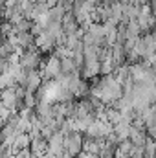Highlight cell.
I'll return each mask as SVG.
<instances>
[{"label":"cell","instance_id":"obj_1","mask_svg":"<svg viewBox=\"0 0 156 158\" xmlns=\"http://www.w3.org/2000/svg\"><path fill=\"white\" fill-rule=\"evenodd\" d=\"M40 74L44 79H55L61 76V59L55 53L50 55L44 63H40Z\"/></svg>","mask_w":156,"mask_h":158},{"label":"cell","instance_id":"obj_2","mask_svg":"<svg viewBox=\"0 0 156 158\" xmlns=\"http://www.w3.org/2000/svg\"><path fill=\"white\" fill-rule=\"evenodd\" d=\"M18 85L24 86L26 92H33V94H35L40 88V85H42V74H40V70H37V68L26 70V76H24V79H22Z\"/></svg>","mask_w":156,"mask_h":158},{"label":"cell","instance_id":"obj_3","mask_svg":"<svg viewBox=\"0 0 156 158\" xmlns=\"http://www.w3.org/2000/svg\"><path fill=\"white\" fill-rule=\"evenodd\" d=\"M18 64L24 68V70H33L40 64V57L39 52L35 48H26L20 52V57H18Z\"/></svg>","mask_w":156,"mask_h":158},{"label":"cell","instance_id":"obj_4","mask_svg":"<svg viewBox=\"0 0 156 158\" xmlns=\"http://www.w3.org/2000/svg\"><path fill=\"white\" fill-rule=\"evenodd\" d=\"M64 151L72 158H76L83 151V136H81V132H68L64 136Z\"/></svg>","mask_w":156,"mask_h":158},{"label":"cell","instance_id":"obj_5","mask_svg":"<svg viewBox=\"0 0 156 158\" xmlns=\"http://www.w3.org/2000/svg\"><path fill=\"white\" fill-rule=\"evenodd\" d=\"M99 72H101L99 59H92V61H84L83 63V72H81L83 79H94L96 76H99Z\"/></svg>","mask_w":156,"mask_h":158},{"label":"cell","instance_id":"obj_6","mask_svg":"<svg viewBox=\"0 0 156 158\" xmlns=\"http://www.w3.org/2000/svg\"><path fill=\"white\" fill-rule=\"evenodd\" d=\"M30 143H31V138H30V132H18L17 136H15V140H13V143H11V151L15 153V151H20V149H28L30 147Z\"/></svg>","mask_w":156,"mask_h":158},{"label":"cell","instance_id":"obj_7","mask_svg":"<svg viewBox=\"0 0 156 158\" xmlns=\"http://www.w3.org/2000/svg\"><path fill=\"white\" fill-rule=\"evenodd\" d=\"M145 132H147V136H151L153 140H156V121L145 125Z\"/></svg>","mask_w":156,"mask_h":158},{"label":"cell","instance_id":"obj_8","mask_svg":"<svg viewBox=\"0 0 156 158\" xmlns=\"http://www.w3.org/2000/svg\"><path fill=\"white\" fill-rule=\"evenodd\" d=\"M0 46H2V37H0Z\"/></svg>","mask_w":156,"mask_h":158},{"label":"cell","instance_id":"obj_9","mask_svg":"<svg viewBox=\"0 0 156 158\" xmlns=\"http://www.w3.org/2000/svg\"><path fill=\"white\" fill-rule=\"evenodd\" d=\"M31 158H39V156H31Z\"/></svg>","mask_w":156,"mask_h":158},{"label":"cell","instance_id":"obj_10","mask_svg":"<svg viewBox=\"0 0 156 158\" xmlns=\"http://www.w3.org/2000/svg\"><path fill=\"white\" fill-rule=\"evenodd\" d=\"M96 2H97V0H96Z\"/></svg>","mask_w":156,"mask_h":158}]
</instances>
